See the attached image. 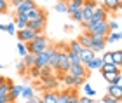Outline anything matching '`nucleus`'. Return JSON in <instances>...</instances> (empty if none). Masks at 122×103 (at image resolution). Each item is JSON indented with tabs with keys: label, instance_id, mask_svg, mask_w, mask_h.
Here are the masks:
<instances>
[{
	"label": "nucleus",
	"instance_id": "412c9836",
	"mask_svg": "<svg viewBox=\"0 0 122 103\" xmlns=\"http://www.w3.org/2000/svg\"><path fill=\"white\" fill-rule=\"evenodd\" d=\"M40 100L44 103H58V93H54V91H46Z\"/></svg>",
	"mask_w": 122,
	"mask_h": 103
},
{
	"label": "nucleus",
	"instance_id": "423d86ee",
	"mask_svg": "<svg viewBox=\"0 0 122 103\" xmlns=\"http://www.w3.org/2000/svg\"><path fill=\"white\" fill-rule=\"evenodd\" d=\"M35 7H37V4L33 2V0H21L14 9H16V14H25L26 16L31 9H35Z\"/></svg>",
	"mask_w": 122,
	"mask_h": 103
},
{
	"label": "nucleus",
	"instance_id": "a18cd8bd",
	"mask_svg": "<svg viewBox=\"0 0 122 103\" xmlns=\"http://www.w3.org/2000/svg\"><path fill=\"white\" fill-rule=\"evenodd\" d=\"M79 101L80 103H92V98H89V96H80V98H79Z\"/></svg>",
	"mask_w": 122,
	"mask_h": 103
},
{
	"label": "nucleus",
	"instance_id": "a19ab883",
	"mask_svg": "<svg viewBox=\"0 0 122 103\" xmlns=\"http://www.w3.org/2000/svg\"><path fill=\"white\" fill-rule=\"evenodd\" d=\"M16 68H18V72H19L21 75H23V73L26 72V70H28V68L25 67V63H23V61H18V65H16Z\"/></svg>",
	"mask_w": 122,
	"mask_h": 103
},
{
	"label": "nucleus",
	"instance_id": "c9c22d12",
	"mask_svg": "<svg viewBox=\"0 0 122 103\" xmlns=\"http://www.w3.org/2000/svg\"><path fill=\"white\" fill-rule=\"evenodd\" d=\"M4 31H7L9 35H16V31H18V30H16V25L14 23H9V25H5V30Z\"/></svg>",
	"mask_w": 122,
	"mask_h": 103
},
{
	"label": "nucleus",
	"instance_id": "ddd939ff",
	"mask_svg": "<svg viewBox=\"0 0 122 103\" xmlns=\"http://www.w3.org/2000/svg\"><path fill=\"white\" fill-rule=\"evenodd\" d=\"M79 56H80V63L84 65V67H87V65H89L92 59L96 58V54H94L91 49H82V52L79 54Z\"/></svg>",
	"mask_w": 122,
	"mask_h": 103
},
{
	"label": "nucleus",
	"instance_id": "7c9ffc66",
	"mask_svg": "<svg viewBox=\"0 0 122 103\" xmlns=\"http://www.w3.org/2000/svg\"><path fill=\"white\" fill-rule=\"evenodd\" d=\"M82 89H84V93H86V96H89V98H94V96H96V89H94V88H91V86L89 84H84V86H82Z\"/></svg>",
	"mask_w": 122,
	"mask_h": 103
},
{
	"label": "nucleus",
	"instance_id": "2f4dec72",
	"mask_svg": "<svg viewBox=\"0 0 122 103\" xmlns=\"http://www.w3.org/2000/svg\"><path fill=\"white\" fill-rule=\"evenodd\" d=\"M52 77V70L46 67V68H40V79L42 80H47V79H51Z\"/></svg>",
	"mask_w": 122,
	"mask_h": 103
},
{
	"label": "nucleus",
	"instance_id": "864d4df0",
	"mask_svg": "<svg viewBox=\"0 0 122 103\" xmlns=\"http://www.w3.org/2000/svg\"><path fill=\"white\" fill-rule=\"evenodd\" d=\"M94 2H103V0H94Z\"/></svg>",
	"mask_w": 122,
	"mask_h": 103
},
{
	"label": "nucleus",
	"instance_id": "2eb2a0df",
	"mask_svg": "<svg viewBox=\"0 0 122 103\" xmlns=\"http://www.w3.org/2000/svg\"><path fill=\"white\" fill-rule=\"evenodd\" d=\"M101 7L107 10V12H117L119 10V0H103Z\"/></svg>",
	"mask_w": 122,
	"mask_h": 103
},
{
	"label": "nucleus",
	"instance_id": "aec40b11",
	"mask_svg": "<svg viewBox=\"0 0 122 103\" xmlns=\"http://www.w3.org/2000/svg\"><path fill=\"white\" fill-rule=\"evenodd\" d=\"M19 96H21V86L12 84V88H10V91H9V100L12 103H16V100H18Z\"/></svg>",
	"mask_w": 122,
	"mask_h": 103
},
{
	"label": "nucleus",
	"instance_id": "bf43d9fd",
	"mask_svg": "<svg viewBox=\"0 0 122 103\" xmlns=\"http://www.w3.org/2000/svg\"><path fill=\"white\" fill-rule=\"evenodd\" d=\"M119 2H122V0H119Z\"/></svg>",
	"mask_w": 122,
	"mask_h": 103
},
{
	"label": "nucleus",
	"instance_id": "9b49d317",
	"mask_svg": "<svg viewBox=\"0 0 122 103\" xmlns=\"http://www.w3.org/2000/svg\"><path fill=\"white\" fill-rule=\"evenodd\" d=\"M35 67L38 70L49 67V54H47V51H44L40 54H35Z\"/></svg>",
	"mask_w": 122,
	"mask_h": 103
},
{
	"label": "nucleus",
	"instance_id": "8fccbe9b",
	"mask_svg": "<svg viewBox=\"0 0 122 103\" xmlns=\"http://www.w3.org/2000/svg\"><path fill=\"white\" fill-rule=\"evenodd\" d=\"M5 80H7V79H5L4 75H0V86H2V84H5Z\"/></svg>",
	"mask_w": 122,
	"mask_h": 103
},
{
	"label": "nucleus",
	"instance_id": "58836bf2",
	"mask_svg": "<svg viewBox=\"0 0 122 103\" xmlns=\"http://www.w3.org/2000/svg\"><path fill=\"white\" fill-rule=\"evenodd\" d=\"M101 103H119V101L115 100V98H112L110 94H105L103 98H101Z\"/></svg>",
	"mask_w": 122,
	"mask_h": 103
},
{
	"label": "nucleus",
	"instance_id": "3c124183",
	"mask_svg": "<svg viewBox=\"0 0 122 103\" xmlns=\"http://www.w3.org/2000/svg\"><path fill=\"white\" fill-rule=\"evenodd\" d=\"M0 30H5V25H2V23H0Z\"/></svg>",
	"mask_w": 122,
	"mask_h": 103
},
{
	"label": "nucleus",
	"instance_id": "37998d69",
	"mask_svg": "<svg viewBox=\"0 0 122 103\" xmlns=\"http://www.w3.org/2000/svg\"><path fill=\"white\" fill-rule=\"evenodd\" d=\"M70 103H80L79 101V96H77L75 91H70Z\"/></svg>",
	"mask_w": 122,
	"mask_h": 103
},
{
	"label": "nucleus",
	"instance_id": "49530a36",
	"mask_svg": "<svg viewBox=\"0 0 122 103\" xmlns=\"http://www.w3.org/2000/svg\"><path fill=\"white\" fill-rule=\"evenodd\" d=\"M0 103H12L9 100V94H0Z\"/></svg>",
	"mask_w": 122,
	"mask_h": 103
},
{
	"label": "nucleus",
	"instance_id": "7ed1b4c3",
	"mask_svg": "<svg viewBox=\"0 0 122 103\" xmlns=\"http://www.w3.org/2000/svg\"><path fill=\"white\" fill-rule=\"evenodd\" d=\"M99 7L98 2H94V0H84V4H82V23H87V21H91L94 10Z\"/></svg>",
	"mask_w": 122,
	"mask_h": 103
},
{
	"label": "nucleus",
	"instance_id": "39448f33",
	"mask_svg": "<svg viewBox=\"0 0 122 103\" xmlns=\"http://www.w3.org/2000/svg\"><path fill=\"white\" fill-rule=\"evenodd\" d=\"M46 25H47V16H42V18H37V19H30L26 28L33 30L35 33H42L46 30Z\"/></svg>",
	"mask_w": 122,
	"mask_h": 103
},
{
	"label": "nucleus",
	"instance_id": "f704fd0d",
	"mask_svg": "<svg viewBox=\"0 0 122 103\" xmlns=\"http://www.w3.org/2000/svg\"><path fill=\"white\" fill-rule=\"evenodd\" d=\"M68 59H70V65H82V63H80V56H79V54L68 52Z\"/></svg>",
	"mask_w": 122,
	"mask_h": 103
},
{
	"label": "nucleus",
	"instance_id": "4468645a",
	"mask_svg": "<svg viewBox=\"0 0 122 103\" xmlns=\"http://www.w3.org/2000/svg\"><path fill=\"white\" fill-rule=\"evenodd\" d=\"M107 94H110L112 98H115L117 101H122V88H120V86L110 84L108 88H107Z\"/></svg>",
	"mask_w": 122,
	"mask_h": 103
},
{
	"label": "nucleus",
	"instance_id": "dca6fc26",
	"mask_svg": "<svg viewBox=\"0 0 122 103\" xmlns=\"http://www.w3.org/2000/svg\"><path fill=\"white\" fill-rule=\"evenodd\" d=\"M77 42L84 47V49H89L91 47V44H92V37L87 33V31H84V33H80L79 35V39H77Z\"/></svg>",
	"mask_w": 122,
	"mask_h": 103
},
{
	"label": "nucleus",
	"instance_id": "ea45409f",
	"mask_svg": "<svg viewBox=\"0 0 122 103\" xmlns=\"http://www.w3.org/2000/svg\"><path fill=\"white\" fill-rule=\"evenodd\" d=\"M70 19L75 21V23H82V10H80V12H75L73 16H70Z\"/></svg>",
	"mask_w": 122,
	"mask_h": 103
},
{
	"label": "nucleus",
	"instance_id": "72a5a7b5",
	"mask_svg": "<svg viewBox=\"0 0 122 103\" xmlns=\"http://www.w3.org/2000/svg\"><path fill=\"white\" fill-rule=\"evenodd\" d=\"M63 82H65V86H70V88H73L75 77H71L70 73H65V75H63Z\"/></svg>",
	"mask_w": 122,
	"mask_h": 103
},
{
	"label": "nucleus",
	"instance_id": "4be33fe9",
	"mask_svg": "<svg viewBox=\"0 0 122 103\" xmlns=\"http://www.w3.org/2000/svg\"><path fill=\"white\" fill-rule=\"evenodd\" d=\"M101 67H103V59L96 56V58H94L92 61L86 67V70H87V72H91V70H101Z\"/></svg>",
	"mask_w": 122,
	"mask_h": 103
},
{
	"label": "nucleus",
	"instance_id": "a878e982",
	"mask_svg": "<svg viewBox=\"0 0 122 103\" xmlns=\"http://www.w3.org/2000/svg\"><path fill=\"white\" fill-rule=\"evenodd\" d=\"M54 10H56V12H61V14H66L68 12V4H66V0H59V2L54 5Z\"/></svg>",
	"mask_w": 122,
	"mask_h": 103
},
{
	"label": "nucleus",
	"instance_id": "c756f323",
	"mask_svg": "<svg viewBox=\"0 0 122 103\" xmlns=\"http://www.w3.org/2000/svg\"><path fill=\"white\" fill-rule=\"evenodd\" d=\"M58 103H70V91L58 93Z\"/></svg>",
	"mask_w": 122,
	"mask_h": 103
},
{
	"label": "nucleus",
	"instance_id": "a211bd4d",
	"mask_svg": "<svg viewBox=\"0 0 122 103\" xmlns=\"http://www.w3.org/2000/svg\"><path fill=\"white\" fill-rule=\"evenodd\" d=\"M21 96H23V100H31L35 98V89L31 88V86H21Z\"/></svg>",
	"mask_w": 122,
	"mask_h": 103
},
{
	"label": "nucleus",
	"instance_id": "473e14b6",
	"mask_svg": "<svg viewBox=\"0 0 122 103\" xmlns=\"http://www.w3.org/2000/svg\"><path fill=\"white\" fill-rule=\"evenodd\" d=\"M16 49H18V52H19V56H21V58H25L26 54H28V49H26V44H23V42L16 44Z\"/></svg>",
	"mask_w": 122,
	"mask_h": 103
},
{
	"label": "nucleus",
	"instance_id": "5fc2aeb1",
	"mask_svg": "<svg viewBox=\"0 0 122 103\" xmlns=\"http://www.w3.org/2000/svg\"><path fill=\"white\" fill-rule=\"evenodd\" d=\"M38 103H44V101H42V100H38Z\"/></svg>",
	"mask_w": 122,
	"mask_h": 103
},
{
	"label": "nucleus",
	"instance_id": "603ef678",
	"mask_svg": "<svg viewBox=\"0 0 122 103\" xmlns=\"http://www.w3.org/2000/svg\"><path fill=\"white\" fill-rule=\"evenodd\" d=\"M119 9H122V2H119Z\"/></svg>",
	"mask_w": 122,
	"mask_h": 103
},
{
	"label": "nucleus",
	"instance_id": "13d9d810",
	"mask_svg": "<svg viewBox=\"0 0 122 103\" xmlns=\"http://www.w3.org/2000/svg\"><path fill=\"white\" fill-rule=\"evenodd\" d=\"M92 103H96V101H94V100H92Z\"/></svg>",
	"mask_w": 122,
	"mask_h": 103
},
{
	"label": "nucleus",
	"instance_id": "5701e85b",
	"mask_svg": "<svg viewBox=\"0 0 122 103\" xmlns=\"http://www.w3.org/2000/svg\"><path fill=\"white\" fill-rule=\"evenodd\" d=\"M66 49H68V52H73V54H80L84 47H82V46H80V44H79L77 40H71L70 44L66 46Z\"/></svg>",
	"mask_w": 122,
	"mask_h": 103
},
{
	"label": "nucleus",
	"instance_id": "c85d7f7f",
	"mask_svg": "<svg viewBox=\"0 0 122 103\" xmlns=\"http://www.w3.org/2000/svg\"><path fill=\"white\" fill-rule=\"evenodd\" d=\"M101 72H120V68L117 65H113V63H103Z\"/></svg>",
	"mask_w": 122,
	"mask_h": 103
},
{
	"label": "nucleus",
	"instance_id": "e433bc0d",
	"mask_svg": "<svg viewBox=\"0 0 122 103\" xmlns=\"http://www.w3.org/2000/svg\"><path fill=\"white\" fill-rule=\"evenodd\" d=\"M9 9V0H0V14H5Z\"/></svg>",
	"mask_w": 122,
	"mask_h": 103
},
{
	"label": "nucleus",
	"instance_id": "79ce46f5",
	"mask_svg": "<svg viewBox=\"0 0 122 103\" xmlns=\"http://www.w3.org/2000/svg\"><path fill=\"white\" fill-rule=\"evenodd\" d=\"M30 72H31V77H35V79H40V70H38L37 67H31V68H30Z\"/></svg>",
	"mask_w": 122,
	"mask_h": 103
},
{
	"label": "nucleus",
	"instance_id": "b1692460",
	"mask_svg": "<svg viewBox=\"0 0 122 103\" xmlns=\"http://www.w3.org/2000/svg\"><path fill=\"white\" fill-rule=\"evenodd\" d=\"M112 61H113V65H117L119 68H122V49L112 51Z\"/></svg>",
	"mask_w": 122,
	"mask_h": 103
},
{
	"label": "nucleus",
	"instance_id": "6e6d98bb",
	"mask_svg": "<svg viewBox=\"0 0 122 103\" xmlns=\"http://www.w3.org/2000/svg\"><path fill=\"white\" fill-rule=\"evenodd\" d=\"M119 86H120V88H122V80H120V84H119Z\"/></svg>",
	"mask_w": 122,
	"mask_h": 103
},
{
	"label": "nucleus",
	"instance_id": "f8f14e48",
	"mask_svg": "<svg viewBox=\"0 0 122 103\" xmlns=\"http://www.w3.org/2000/svg\"><path fill=\"white\" fill-rule=\"evenodd\" d=\"M66 4H68V16H73L75 12H80L82 10V4H84V0H66Z\"/></svg>",
	"mask_w": 122,
	"mask_h": 103
},
{
	"label": "nucleus",
	"instance_id": "09e8293b",
	"mask_svg": "<svg viewBox=\"0 0 122 103\" xmlns=\"http://www.w3.org/2000/svg\"><path fill=\"white\" fill-rule=\"evenodd\" d=\"M38 100H40V98H31V100H28L26 103H38Z\"/></svg>",
	"mask_w": 122,
	"mask_h": 103
},
{
	"label": "nucleus",
	"instance_id": "4c0bfd02",
	"mask_svg": "<svg viewBox=\"0 0 122 103\" xmlns=\"http://www.w3.org/2000/svg\"><path fill=\"white\" fill-rule=\"evenodd\" d=\"M108 28H110V31H119V23L113 19H108Z\"/></svg>",
	"mask_w": 122,
	"mask_h": 103
},
{
	"label": "nucleus",
	"instance_id": "4d7b16f0",
	"mask_svg": "<svg viewBox=\"0 0 122 103\" xmlns=\"http://www.w3.org/2000/svg\"><path fill=\"white\" fill-rule=\"evenodd\" d=\"M0 70H2V65H0Z\"/></svg>",
	"mask_w": 122,
	"mask_h": 103
},
{
	"label": "nucleus",
	"instance_id": "9d476101",
	"mask_svg": "<svg viewBox=\"0 0 122 103\" xmlns=\"http://www.w3.org/2000/svg\"><path fill=\"white\" fill-rule=\"evenodd\" d=\"M103 79L107 80L108 84H113V86H119L120 80H122V73L120 72H101Z\"/></svg>",
	"mask_w": 122,
	"mask_h": 103
},
{
	"label": "nucleus",
	"instance_id": "1a4fd4ad",
	"mask_svg": "<svg viewBox=\"0 0 122 103\" xmlns=\"http://www.w3.org/2000/svg\"><path fill=\"white\" fill-rule=\"evenodd\" d=\"M66 73H70L71 77H86V79H87V75H89V72L86 70L84 65H70V68H68Z\"/></svg>",
	"mask_w": 122,
	"mask_h": 103
},
{
	"label": "nucleus",
	"instance_id": "bb28decb",
	"mask_svg": "<svg viewBox=\"0 0 122 103\" xmlns=\"http://www.w3.org/2000/svg\"><path fill=\"white\" fill-rule=\"evenodd\" d=\"M23 63H25V67L26 68H31V67H35V54H26V56L23 58Z\"/></svg>",
	"mask_w": 122,
	"mask_h": 103
},
{
	"label": "nucleus",
	"instance_id": "f03ea898",
	"mask_svg": "<svg viewBox=\"0 0 122 103\" xmlns=\"http://www.w3.org/2000/svg\"><path fill=\"white\" fill-rule=\"evenodd\" d=\"M58 47V68L56 72H59L61 75H65L70 68V59H68V49H63V46H56Z\"/></svg>",
	"mask_w": 122,
	"mask_h": 103
},
{
	"label": "nucleus",
	"instance_id": "c03bdc74",
	"mask_svg": "<svg viewBox=\"0 0 122 103\" xmlns=\"http://www.w3.org/2000/svg\"><path fill=\"white\" fill-rule=\"evenodd\" d=\"M101 59H103V63H113L112 61V52H105Z\"/></svg>",
	"mask_w": 122,
	"mask_h": 103
},
{
	"label": "nucleus",
	"instance_id": "cd10ccee",
	"mask_svg": "<svg viewBox=\"0 0 122 103\" xmlns=\"http://www.w3.org/2000/svg\"><path fill=\"white\" fill-rule=\"evenodd\" d=\"M56 84H58V80L54 77H51V79L44 80V89H46V91H52L54 88H56Z\"/></svg>",
	"mask_w": 122,
	"mask_h": 103
},
{
	"label": "nucleus",
	"instance_id": "f3484780",
	"mask_svg": "<svg viewBox=\"0 0 122 103\" xmlns=\"http://www.w3.org/2000/svg\"><path fill=\"white\" fill-rule=\"evenodd\" d=\"M14 25H16V30H23V28L28 26V18H26L25 14H16Z\"/></svg>",
	"mask_w": 122,
	"mask_h": 103
},
{
	"label": "nucleus",
	"instance_id": "6ab92c4d",
	"mask_svg": "<svg viewBox=\"0 0 122 103\" xmlns=\"http://www.w3.org/2000/svg\"><path fill=\"white\" fill-rule=\"evenodd\" d=\"M42 16H47V12L44 9H40V7H35V9H31L28 14H26V18H28V21L30 19H37V18H42Z\"/></svg>",
	"mask_w": 122,
	"mask_h": 103
},
{
	"label": "nucleus",
	"instance_id": "20e7f679",
	"mask_svg": "<svg viewBox=\"0 0 122 103\" xmlns=\"http://www.w3.org/2000/svg\"><path fill=\"white\" fill-rule=\"evenodd\" d=\"M87 33H89L91 37H107V35L110 33V28H108V19L99 21V23H96L94 26H91V28L87 30Z\"/></svg>",
	"mask_w": 122,
	"mask_h": 103
},
{
	"label": "nucleus",
	"instance_id": "f257e3e1",
	"mask_svg": "<svg viewBox=\"0 0 122 103\" xmlns=\"http://www.w3.org/2000/svg\"><path fill=\"white\" fill-rule=\"evenodd\" d=\"M49 46H51V44H49L47 37L44 35V33H37L35 39L26 44V49H28L30 54H40V52H44V51H47Z\"/></svg>",
	"mask_w": 122,
	"mask_h": 103
},
{
	"label": "nucleus",
	"instance_id": "6e6552de",
	"mask_svg": "<svg viewBox=\"0 0 122 103\" xmlns=\"http://www.w3.org/2000/svg\"><path fill=\"white\" fill-rule=\"evenodd\" d=\"M105 47H107V37H92V44H91L89 49H91L94 54L103 52Z\"/></svg>",
	"mask_w": 122,
	"mask_h": 103
},
{
	"label": "nucleus",
	"instance_id": "052dcab7",
	"mask_svg": "<svg viewBox=\"0 0 122 103\" xmlns=\"http://www.w3.org/2000/svg\"><path fill=\"white\" fill-rule=\"evenodd\" d=\"M46 2H47V0H46Z\"/></svg>",
	"mask_w": 122,
	"mask_h": 103
},
{
	"label": "nucleus",
	"instance_id": "de8ad7c7",
	"mask_svg": "<svg viewBox=\"0 0 122 103\" xmlns=\"http://www.w3.org/2000/svg\"><path fill=\"white\" fill-rule=\"evenodd\" d=\"M19 2H21V0H10V5H12V7H16Z\"/></svg>",
	"mask_w": 122,
	"mask_h": 103
},
{
	"label": "nucleus",
	"instance_id": "0eeeda50",
	"mask_svg": "<svg viewBox=\"0 0 122 103\" xmlns=\"http://www.w3.org/2000/svg\"><path fill=\"white\" fill-rule=\"evenodd\" d=\"M35 31L30 30V28H23V30H18L16 31V37H18L19 42H23V44H28V42H31L33 39H35Z\"/></svg>",
	"mask_w": 122,
	"mask_h": 103
},
{
	"label": "nucleus",
	"instance_id": "393cba45",
	"mask_svg": "<svg viewBox=\"0 0 122 103\" xmlns=\"http://www.w3.org/2000/svg\"><path fill=\"white\" fill-rule=\"evenodd\" d=\"M122 39V31H110L107 35V44H113V42H117Z\"/></svg>",
	"mask_w": 122,
	"mask_h": 103
}]
</instances>
